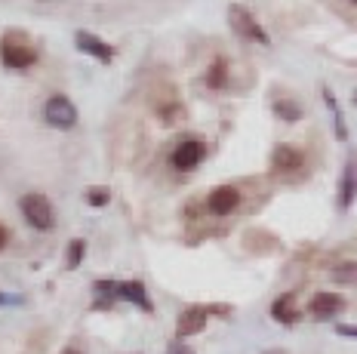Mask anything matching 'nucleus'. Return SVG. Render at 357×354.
<instances>
[{
	"instance_id": "412c9836",
	"label": "nucleus",
	"mask_w": 357,
	"mask_h": 354,
	"mask_svg": "<svg viewBox=\"0 0 357 354\" xmlns=\"http://www.w3.org/2000/svg\"><path fill=\"white\" fill-rule=\"evenodd\" d=\"M169 354H191V351H185V348H173V351H169Z\"/></svg>"
},
{
	"instance_id": "aec40b11",
	"label": "nucleus",
	"mask_w": 357,
	"mask_h": 354,
	"mask_svg": "<svg viewBox=\"0 0 357 354\" xmlns=\"http://www.w3.org/2000/svg\"><path fill=\"white\" fill-rule=\"evenodd\" d=\"M265 354H287L284 348H271V351H265Z\"/></svg>"
},
{
	"instance_id": "6e6552de",
	"label": "nucleus",
	"mask_w": 357,
	"mask_h": 354,
	"mask_svg": "<svg viewBox=\"0 0 357 354\" xmlns=\"http://www.w3.org/2000/svg\"><path fill=\"white\" fill-rule=\"evenodd\" d=\"M237 203H241V191L231 185L215 188V191H210V197H206V206H210L215 216H228L231 210H237Z\"/></svg>"
},
{
	"instance_id": "ddd939ff",
	"label": "nucleus",
	"mask_w": 357,
	"mask_h": 354,
	"mask_svg": "<svg viewBox=\"0 0 357 354\" xmlns=\"http://www.w3.org/2000/svg\"><path fill=\"white\" fill-rule=\"evenodd\" d=\"M225 80H228V62L219 59V62H213L210 71H206V86H210V90H222Z\"/></svg>"
},
{
	"instance_id": "39448f33",
	"label": "nucleus",
	"mask_w": 357,
	"mask_h": 354,
	"mask_svg": "<svg viewBox=\"0 0 357 354\" xmlns=\"http://www.w3.org/2000/svg\"><path fill=\"white\" fill-rule=\"evenodd\" d=\"M0 59H3L6 68L25 71V68H31V65L37 62V53L28 47V43H16V40L6 38L3 43H0Z\"/></svg>"
},
{
	"instance_id": "a211bd4d",
	"label": "nucleus",
	"mask_w": 357,
	"mask_h": 354,
	"mask_svg": "<svg viewBox=\"0 0 357 354\" xmlns=\"http://www.w3.org/2000/svg\"><path fill=\"white\" fill-rule=\"evenodd\" d=\"M163 123H169V121H182V108L173 105V108H163Z\"/></svg>"
},
{
	"instance_id": "423d86ee",
	"label": "nucleus",
	"mask_w": 357,
	"mask_h": 354,
	"mask_svg": "<svg viewBox=\"0 0 357 354\" xmlns=\"http://www.w3.org/2000/svg\"><path fill=\"white\" fill-rule=\"evenodd\" d=\"M74 40H77V47L84 49L86 56L99 59L102 65H108L111 59H114V47H111V43H105L102 38H96V34H89V31H77V34H74Z\"/></svg>"
},
{
	"instance_id": "4468645a",
	"label": "nucleus",
	"mask_w": 357,
	"mask_h": 354,
	"mask_svg": "<svg viewBox=\"0 0 357 354\" xmlns=\"http://www.w3.org/2000/svg\"><path fill=\"white\" fill-rule=\"evenodd\" d=\"M274 114L284 117L287 123H293V121H299L302 117V108L296 105V102H289V99H280V102H274Z\"/></svg>"
},
{
	"instance_id": "0eeeda50",
	"label": "nucleus",
	"mask_w": 357,
	"mask_h": 354,
	"mask_svg": "<svg viewBox=\"0 0 357 354\" xmlns=\"http://www.w3.org/2000/svg\"><path fill=\"white\" fill-rule=\"evenodd\" d=\"M114 299L132 302L142 311H151V299H148V290L142 280H123V284H114Z\"/></svg>"
},
{
	"instance_id": "5701e85b",
	"label": "nucleus",
	"mask_w": 357,
	"mask_h": 354,
	"mask_svg": "<svg viewBox=\"0 0 357 354\" xmlns=\"http://www.w3.org/2000/svg\"><path fill=\"white\" fill-rule=\"evenodd\" d=\"M65 354H80V351H71V348H68V351H65Z\"/></svg>"
},
{
	"instance_id": "dca6fc26",
	"label": "nucleus",
	"mask_w": 357,
	"mask_h": 354,
	"mask_svg": "<svg viewBox=\"0 0 357 354\" xmlns=\"http://www.w3.org/2000/svg\"><path fill=\"white\" fill-rule=\"evenodd\" d=\"M84 253H86V243L84 240H74L68 247V268H77L84 262Z\"/></svg>"
},
{
	"instance_id": "f03ea898",
	"label": "nucleus",
	"mask_w": 357,
	"mask_h": 354,
	"mask_svg": "<svg viewBox=\"0 0 357 354\" xmlns=\"http://www.w3.org/2000/svg\"><path fill=\"white\" fill-rule=\"evenodd\" d=\"M43 117H47L50 127L56 130H71L77 123V108L68 95H50L47 105H43Z\"/></svg>"
},
{
	"instance_id": "7ed1b4c3",
	"label": "nucleus",
	"mask_w": 357,
	"mask_h": 354,
	"mask_svg": "<svg viewBox=\"0 0 357 354\" xmlns=\"http://www.w3.org/2000/svg\"><path fill=\"white\" fill-rule=\"evenodd\" d=\"M228 19H231V28L241 38H247V40H256V43H268V34L262 31V25L256 22V16L247 10V6H241V3H231L228 6Z\"/></svg>"
},
{
	"instance_id": "2eb2a0df",
	"label": "nucleus",
	"mask_w": 357,
	"mask_h": 354,
	"mask_svg": "<svg viewBox=\"0 0 357 354\" xmlns=\"http://www.w3.org/2000/svg\"><path fill=\"white\" fill-rule=\"evenodd\" d=\"M351 194H354V167H348L345 176H342V197H339V203L348 206V203H351Z\"/></svg>"
},
{
	"instance_id": "f3484780",
	"label": "nucleus",
	"mask_w": 357,
	"mask_h": 354,
	"mask_svg": "<svg viewBox=\"0 0 357 354\" xmlns=\"http://www.w3.org/2000/svg\"><path fill=\"white\" fill-rule=\"evenodd\" d=\"M111 201V191L108 188H89L86 191V203L89 206H105Z\"/></svg>"
},
{
	"instance_id": "9b49d317",
	"label": "nucleus",
	"mask_w": 357,
	"mask_h": 354,
	"mask_svg": "<svg viewBox=\"0 0 357 354\" xmlns=\"http://www.w3.org/2000/svg\"><path fill=\"white\" fill-rule=\"evenodd\" d=\"M274 169L278 173H296V169L302 167V154L296 148H287V145H280V148H274Z\"/></svg>"
},
{
	"instance_id": "4be33fe9",
	"label": "nucleus",
	"mask_w": 357,
	"mask_h": 354,
	"mask_svg": "<svg viewBox=\"0 0 357 354\" xmlns=\"http://www.w3.org/2000/svg\"><path fill=\"white\" fill-rule=\"evenodd\" d=\"M3 302H6V296H3V293H0V305H3Z\"/></svg>"
},
{
	"instance_id": "9d476101",
	"label": "nucleus",
	"mask_w": 357,
	"mask_h": 354,
	"mask_svg": "<svg viewBox=\"0 0 357 354\" xmlns=\"http://www.w3.org/2000/svg\"><path fill=\"white\" fill-rule=\"evenodd\" d=\"M345 308V299L336 296V293H321V296L311 299V314L314 317H333Z\"/></svg>"
},
{
	"instance_id": "f257e3e1",
	"label": "nucleus",
	"mask_w": 357,
	"mask_h": 354,
	"mask_svg": "<svg viewBox=\"0 0 357 354\" xmlns=\"http://www.w3.org/2000/svg\"><path fill=\"white\" fill-rule=\"evenodd\" d=\"M19 210L28 219V225L37 228V231H50L56 225V210L43 194H25L19 201Z\"/></svg>"
},
{
	"instance_id": "6ab92c4d",
	"label": "nucleus",
	"mask_w": 357,
	"mask_h": 354,
	"mask_svg": "<svg viewBox=\"0 0 357 354\" xmlns=\"http://www.w3.org/2000/svg\"><path fill=\"white\" fill-rule=\"evenodd\" d=\"M6 240H10V234H6V228H3V225H0V249H3V247H6Z\"/></svg>"
},
{
	"instance_id": "20e7f679",
	"label": "nucleus",
	"mask_w": 357,
	"mask_h": 354,
	"mask_svg": "<svg viewBox=\"0 0 357 354\" xmlns=\"http://www.w3.org/2000/svg\"><path fill=\"white\" fill-rule=\"evenodd\" d=\"M206 157V145L204 139H182L173 151V167L182 173H191L195 167H200V160Z\"/></svg>"
},
{
	"instance_id": "1a4fd4ad",
	"label": "nucleus",
	"mask_w": 357,
	"mask_h": 354,
	"mask_svg": "<svg viewBox=\"0 0 357 354\" xmlns=\"http://www.w3.org/2000/svg\"><path fill=\"white\" fill-rule=\"evenodd\" d=\"M204 327H206V308H188V311L178 317L176 333L185 339V336H195V333H200Z\"/></svg>"
},
{
	"instance_id": "f8f14e48",
	"label": "nucleus",
	"mask_w": 357,
	"mask_h": 354,
	"mask_svg": "<svg viewBox=\"0 0 357 354\" xmlns=\"http://www.w3.org/2000/svg\"><path fill=\"white\" fill-rule=\"evenodd\" d=\"M293 302H296L293 293H287V296H280V299L271 305V314L278 317L280 323H296V321H299V311H296V305H293Z\"/></svg>"
}]
</instances>
